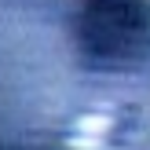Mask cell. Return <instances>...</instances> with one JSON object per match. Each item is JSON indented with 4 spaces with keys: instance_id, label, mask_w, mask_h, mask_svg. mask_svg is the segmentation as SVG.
<instances>
[{
    "instance_id": "6da1fadb",
    "label": "cell",
    "mask_w": 150,
    "mask_h": 150,
    "mask_svg": "<svg viewBox=\"0 0 150 150\" xmlns=\"http://www.w3.org/2000/svg\"><path fill=\"white\" fill-rule=\"evenodd\" d=\"M110 128H114V114L110 110H88V114H81L77 121L70 125V146L73 150H99L106 143Z\"/></svg>"
}]
</instances>
